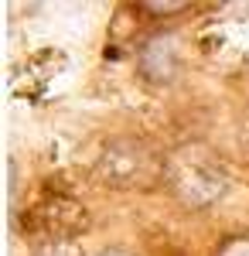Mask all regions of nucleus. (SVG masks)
Listing matches in <instances>:
<instances>
[{
	"label": "nucleus",
	"instance_id": "nucleus-5",
	"mask_svg": "<svg viewBox=\"0 0 249 256\" xmlns=\"http://www.w3.org/2000/svg\"><path fill=\"white\" fill-rule=\"evenodd\" d=\"M31 256H86V253H82L78 239H44L34 246Z\"/></svg>",
	"mask_w": 249,
	"mask_h": 256
},
{
	"label": "nucleus",
	"instance_id": "nucleus-2",
	"mask_svg": "<svg viewBox=\"0 0 249 256\" xmlns=\"http://www.w3.org/2000/svg\"><path fill=\"white\" fill-rule=\"evenodd\" d=\"M164 184L184 208H208L229 192V171L205 147L188 144V147L168 154Z\"/></svg>",
	"mask_w": 249,
	"mask_h": 256
},
{
	"label": "nucleus",
	"instance_id": "nucleus-4",
	"mask_svg": "<svg viewBox=\"0 0 249 256\" xmlns=\"http://www.w3.org/2000/svg\"><path fill=\"white\" fill-rule=\"evenodd\" d=\"M136 65H140V76L154 86L174 82L178 68H181V41H178V34H171V31L150 34L136 52Z\"/></svg>",
	"mask_w": 249,
	"mask_h": 256
},
{
	"label": "nucleus",
	"instance_id": "nucleus-8",
	"mask_svg": "<svg viewBox=\"0 0 249 256\" xmlns=\"http://www.w3.org/2000/svg\"><path fill=\"white\" fill-rule=\"evenodd\" d=\"M102 256H134V253H126V250H106Z\"/></svg>",
	"mask_w": 249,
	"mask_h": 256
},
{
	"label": "nucleus",
	"instance_id": "nucleus-3",
	"mask_svg": "<svg viewBox=\"0 0 249 256\" xmlns=\"http://www.w3.org/2000/svg\"><path fill=\"white\" fill-rule=\"evenodd\" d=\"M24 226L41 232L44 239H76L78 232L89 229V212H86L82 202L68 195H44L28 212Z\"/></svg>",
	"mask_w": 249,
	"mask_h": 256
},
{
	"label": "nucleus",
	"instance_id": "nucleus-1",
	"mask_svg": "<svg viewBox=\"0 0 249 256\" xmlns=\"http://www.w3.org/2000/svg\"><path fill=\"white\" fill-rule=\"evenodd\" d=\"M164 171H168V158L150 140L130 134L110 137L92 160V181L116 192H147L157 181H164Z\"/></svg>",
	"mask_w": 249,
	"mask_h": 256
},
{
	"label": "nucleus",
	"instance_id": "nucleus-6",
	"mask_svg": "<svg viewBox=\"0 0 249 256\" xmlns=\"http://www.w3.org/2000/svg\"><path fill=\"white\" fill-rule=\"evenodd\" d=\"M188 4H181V0H164V4H140V10H150V14H174V10H184Z\"/></svg>",
	"mask_w": 249,
	"mask_h": 256
},
{
	"label": "nucleus",
	"instance_id": "nucleus-7",
	"mask_svg": "<svg viewBox=\"0 0 249 256\" xmlns=\"http://www.w3.org/2000/svg\"><path fill=\"white\" fill-rule=\"evenodd\" d=\"M218 256H249V239H236V242H229Z\"/></svg>",
	"mask_w": 249,
	"mask_h": 256
}]
</instances>
